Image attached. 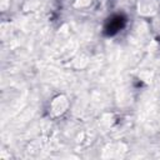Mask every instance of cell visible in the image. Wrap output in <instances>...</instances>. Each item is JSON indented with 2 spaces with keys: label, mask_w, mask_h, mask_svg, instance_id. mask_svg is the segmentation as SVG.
<instances>
[{
  "label": "cell",
  "mask_w": 160,
  "mask_h": 160,
  "mask_svg": "<svg viewBox=\"0 0 160 160\" xmlns=\"http://www.w3.org/2000/svg\"><path fill=\"white\" fill-rule=\"evenodd\" d=\"M125 24H126V18L124 15H120V14L112 15L111 18L108 19V21L105 24L104 34L106 36H112V35L118 34L120 30H122Z\"/></svg>",
  "instance_id": "obj_1"
}]
</instances>
